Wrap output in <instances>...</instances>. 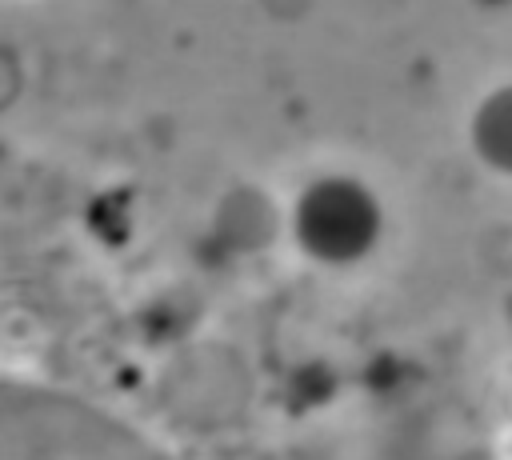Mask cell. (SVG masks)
Returning <instances> with one entry per match:
<instances>
[{
  "mask_svg": "<svg viewBox=\"0 0 512 460\" xmlns=\"http://www.w3.org/2000/svg\"><path fill=\"white\" fill-rule=\"evenodd\" d=\"M288 232L300 256L320 268H352L380 248L384 204L352 172L312 176L288 208Z\"/></svg>",
  "mask_w": 512,
  "mask_h": 460,
  "instance_id": "1",
  "label": "cell"
},
{
  "mask_svg": "<svg viewBox=\"0 0 512 460\" xmlns=\"http://www.w3.org/2000/svg\"><path fill=\"white\" fill-rule=\"evenodd\" d=\"M468 144H472L476 160H480L488 172L512 180V84L492 88V92L472 108Z\"/></svg>",
  "mask_w": 512,
  "mask_h": 460,
  "instance_id": "2",
  "label": "cell"
}]
</instances>
